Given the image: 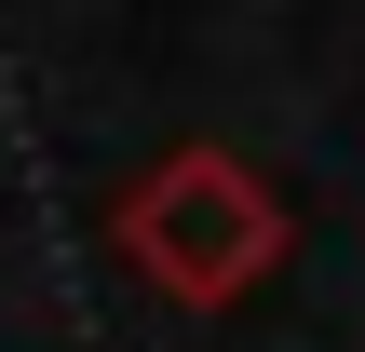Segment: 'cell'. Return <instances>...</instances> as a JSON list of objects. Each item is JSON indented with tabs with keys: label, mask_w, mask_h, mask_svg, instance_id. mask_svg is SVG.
Instances as JSON below:
<instances>
[{
	"label": "cell",
	"mask_w": 365,
	"mask_h": 352,
	"mask_svg": "<svg viewBox=\"0 0 365 352\" xmlns=\"http://www.w3.org/2000/svg\"><path fill=\"white\" fill-rule=\"evenodd\" d=\"M108 244H122V271H135L149 298H176V312H230V298H257V285L284 271L298 217H284V190H271L244 149L190 136V149H149V163L122 176Z\"/></svg>",
	"instance_id": "obj_1"
}]
</instances>
